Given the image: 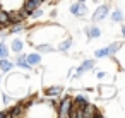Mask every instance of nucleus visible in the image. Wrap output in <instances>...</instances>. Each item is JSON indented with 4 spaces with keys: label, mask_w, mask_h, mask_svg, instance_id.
Returning a JSON list of instances; mask_svg holds the SVG:
<instances>
[{
    "label": "nucleus",
    "mask_w": 125,
    "mask_h": 118,
    "mask_svg": "<svg viewBox=\"0 0 125 118\" xmlns=\"http://www.w3.org/2000/svg\"><path fill=\"white\" fill-rule=\"evenodd\" d=\"M70 109H72V98L70 96H63L60 99V104H58V116L60 118H67Z\"/></svg>",
    "instance_id": "obj_1"
},
{
    "label": "nucleus",
    "mask_w": 125,
    "mask_h": 118,
    "mask_svg": "<svg viewBox=\"0 0 125 118\" xmlns=\"http://www.w3.org/2000/svg\"><path fill=\"white\" fill-rule=\"evenodd\" d=\"M70 12L77 17H84L87 14V7H86L84 2H75L74 5H70Z\"/></svg>",
    "instance_id": "obj_2"
},
{
    "label": "nucleus",
    "mask_w": 125,
    "mask_h": 118,
    "mask_svg": "<svg viewBox=\"0 0 125 118\" xmlns=\"http://www.w3.org/2000/svg\"><path fill=\"white\" fill-rule=\"evenodd\" d=\"M94 65H96V62L94 60H86L79 69H77V72H75V75H74V79H79L84 72H87V70H91V69H94Z\"/></svg>",
    "instance_id": "obj_3"
},
{
    "label": "nucleus",
    "mask_w": 125,
    "mask_h": 118,
    "mask_svg": "<svg viewBox=\"0 0 125 118\" xmlns=\"http://www.w3.org/2000/svg\"><path fill=\"white\" fill-rule=\"evenodd\" d=\"M110 14V9H108V5H101L96 12H94V16H93V21L94 22H99V21H103L106 16Z\"/></svg>",
    "instance_id": "obj_4"
},
{
    "label": "nucleus",
    "mask_w": 125,
    "mask_h": 118,
    "mask_svg": "<svg viewBox=\"0 0 125 118\" xmlns=\"http://www.w3.org/2000/svg\"><path fill=\"white\" fill-rule=\"evenodd\" d=\"M87 103H89L87 94H77V96L74 98V101H72V106H75V108H84Z\"/></svg>",
    "instance_id": "obj_5"
},
{
    "label": "nucleus",
    "mask_w": 125,
    "mask_h": 118,
    "mask_svg": "<svg viewBox=\"0 0 125 118\" xmlns=\"http://www.w3.org/2000/svg\"><path fill=\"white\" fill-rule=\"evenodd\" d=\"M26 60H28L29 67H36V65L41 63V57H40V53H29V55H26Z\"/></svg>",
    "instance_id": "obj_6"
},
{
    "label": "nucleus",
    "mask_w": 125,
    "mask_h": 118,
    "mask_svg": "<svg viewBox=\"0 0 125 118\" xmlns=\"http://www.w3.org/2000/svg\"><path fill=\"white\" fill-rule=\"evenodd\" d=\"M99 92L103 94L104 99H110V98L115 96V89H113V86H101V87H99Z\"/></svg>",
    "instance_id": "obj_7"
},
{
    "label": "nucleus",
    "mask_w": 125,
    "mask_h": 118,
    "mask_svg": "<svg viewBox=\"0 0 125 118\" xmlns=\"http://www.w3.org/2000/svg\"><path fill=\"white\" fill-rule=\"evenodd\" d=\"M16 65L17 67H22V69H26V70H29L31 67H29V63H28V60H26V55L24 53H17V58H16Z\"/></svg>",
    "instance_id": "obj_8"
},
{
    "label": "nucleus",
    "mask_w": 125,
    "mask_h": 118,
    "mask_svg": "<svg viewBox=\"0 0 125 118\" xmlns=\"http://www.w3.org/2000/svg\"><path fill=\"white\" fill-rule=\"evenodd\" d=\"M62 86H52V87H46L45 89V94L48 96V98H53V96H58V94H62Z\"/></svg>",
    "instance_id": "obj_9"
},
{
    "label": "nucleus",
    "mask_w": 125,
    "mask_h": 118,
    "mask_svg": "<svg viewBox=\"0 0 125 118\" xmlns=\"http://www.w3.org/2000/svg\"><path fill=\"white\" fill-rule=\"evenodd\" d=\"M86 33H87V36H89L91 39H94V38H99V36H101V29H99L98 26H91V28H87V29H86Z\"/></svg>",
    "instance_id": "obj_10"
},
{
    "label": "nucleus",
    "mask_w": 125,
    "mask_h": 118,
    "mask_svg": "<svg viewBox=\"0 0 125 118\" xmlns=\"http://www.w3.org/2000/svg\"><path fill=\"white\" fill-rule=\"evenodd\" d=\"M12 67H14V63L9 58H0V70L2 72H9V70H12Z\"/></svg>",
    "instance_id": "obj_11"
},
{
    "label": "nucleus",
    "mask_w": 125,
    "mask_h": 118,
    "mask_svg": "<svg viewBox=\"0 0 125 118\" xmlns=\"http://www.w3.org/2000/svg\"><path fill=\"white\" fill-rule=\"evenodd\" d=\"M22 111H24V106H22V103H21V104L14 106L12 109H9V116H21Z\"/></svg>",
    "instance_id": "obj_12"
},
{
    "label": "nucleus",
    "mask_w": 125,
    "mask_h": 118,
    "mask_svg": "<svg viewBox=\"0 0 125 118\" xmlns=\"http://www.w3.org/2000/svg\"><path fill=\"white\" fill-rule=\"evenodd\" d=\"M110 17H111V21H113V22H122V21H123V14H122V10H120V9H115V10L111 12V16H110Z\"/></svg>",
    "instance_id": "obj_13"
},
{
    "label": "nucleus",
    "mask_w": 125,
    "mask_h": 118,
    "mask_svg": "<svg viewBox=\"0 0 125 118\" xmlns=\"http://www.w3.org/2000/svg\"><path fill=\"white\" fill-rule=\"evenodd\" d=\"M22 29H24L22 22H16V24H10V29H9V33H10V34H16V33H21Z\"/></svg>",
    "instance_id": "obj_14"
},
{
    "label": "nucleus",
    "mask_w": 125,
    "mask_h": 118,
    "mask_svg": "<svg viewBox=\"0 0 125 118\" xmlns=\"http://www.w3.org/2000/svg\"><path fill=\"white\" fill-rule=\"evenodd\" d=\"M10 48H12V51H16V53L22 51V41H21V39H14V41L10 43Z\"/></svg>",
    "instance_id": "obj_15"
},
{
    "label": "nucleus",
    "mask_w": 125,
    "mask_h": 118,
    "mask_svg": "<svg viewBox=\"0 0 125 118\" xmlns=\"http://www.w3.org/2000/svg\"><path fill=\"white\" fill-rule=\"evenodd\" d=\"M70 46H72V39L69 38V39H65V41H62V43L58 45V51H67Z\"/></svg>",
    "instance_id": "obj_16"
},
{
    "label": "nucleus",
    "mask_w": 125,
    "mask_h": 118,
    "mask_svg": "<svg viewBox=\"0 0 125 118\" xmlns=\"http://www.w3.org/2000/svg\"><path fill=\"white\" fill-rule=\"evenodd\" d=\"M120 46H122V43H118V41H115V43H111V45H108V51H110V57L111 55H115L118 50H120Z\"/></svg>",
    "instance_id": "obj_17"
},
{
    "label": "nucleus",
    "mask_w": 125,
    "mask_h": 118,
    "mask_svg": "<svg viewBox=\"0 0 125 118\" xmlns=\"http://www.w3.org/2000/svg\"><path fill=\"white\" fill-rule=\"evenodd\" d=\"M94 57H96V58H103V57H110V51H108V46H106V48H101V50H96V51H94Z\"/></svg>",
    "instance_id": "obj_18"
},
{
    "label": "nucleus",
    "mask_w": 125,
    "mask_h": 118,
    "mask_svg": "<svg viewBox=\"0 0 125 118\" xmlns=\"http://www.w3.org/2000/svg\"><path fill=\"white\" fill-rule=\"evenodd\" d=\"M9 57V46L5 43H0V58H7Z\"/></svg>",
    "instance_id": "obj_19"
},
{
    "label": "nucleus",
    "mask_w": 125,
    "mask_h": 118,
    "mask_svg": "<svg viewBox=\"0 0 125 118\" xmlns=\"http://www.w3.org/2000/svg\"><path fill=\"white\" fill-rule=\"evenodd\" d=\"M38 51L41 53H50V51H55V48L52 45H38Z\"/></svg>",
    "instance_id": "obj_20"
},
{
    "label": "nucleus",
    "mask_w": 125,
    "mask_h": 118,
    "mask_svg": "<svg viewBox=\"0 0 125 118\" xmlns=\"http://www.w3.org/2000/svg\"><path fill=\"white\" fill-rule=\"evenodd\" d=\"M41 16H43V10H41L40 7H36V9L31 12V16H29V17H33V19H40Z\"/></svg>",
    "instance_id": "obj_21"
},
{
    "label": "nucleus",
    "mask_w": 125,
    "mask_h": 118,
    "mask_svg": "<svg viewBox=\"0 0 125 118\" xmlns=\"http://www.w3.org/2000/svg\"><path fill=\"white\" fill-rule=\"evenodd\" d=\"M2 101H4V104H7V103L10 101V98H9L7 94H4V96H2Z\"/></svg>",
    "instance_id": "obj_22"
},
{
    "label": "nucleus",
    "mask_w": 125,
    "mask_h": 118,
    "mask_svg": "<svg viewBox=\"0 0 125 118\" xmlns=\"http://www.w3.org/2000/svg\"><path fill=\"white\" fill-rule=\"evenodd\" d=\"M96 75H98V79H103V77H104V75H106V74H104V72H98V74H96Z\"/></svg>",
    "instance_id": "obj_23"
},
{
    "label": "nucleus",
    "mask_w": 125,
    "mask_h": 118,
    "mask_svg": "<svg viewBox=\"0 0 125 118\" xmlns=\"http://www.w3.org/2000/svg\"><path fill=\"white\" fill-rule=\"evenodd\" d=\"M5 116H9V113H7V111H2V113H0V118H5Z\"/></svg>",
    "instance_id": "obj_24"
},
{
    "label": "nucleus",
    "mask_w": 125,
    "mask_h": 118,
    "mask_svg": "<svg viewBox=\"0 0 125 118\" xmlns=\"http://www.w3.org/2000/svg\"><path fill=\"white\" fill-rule=\"evenodd\" d=\"M122 36H123V38H125V24H123V26H122Z\"/></svg>",
    "instance_id": "obj_25"
},
{
    "label": "nucleus",
    "mask_w": 125,
    "mask_h": 118,
    "mask_svg": "<svg viewBox=\"0 0 125 118\" xmlns=\"http://www.w3.org/2000/svg\"><path fill=\"white\" fill-rule=\"evenodd\" d=\"M79 2H84V4H86V0H79Z\"/></svg>",
    "instance_id": "obj_26"
},
{
    "label": "nucleus",
    "mask_w": 125,
    "mask_h": 118,
    "mask_svg": "<svg viewBox=\"0 0 125 118\" xmlns=\"http://www.w3.org/2000/svg\"><path fill=\"white\" fill-rule=\"evenodd\" d=\"M36 2H40V4H41V2H43V0H36Z\"/></svg>",
    "instance_id": "obj_27"
},
{
    "label": "nucleus",
    "mask_w": 125,
    "mask_h": 118,
    "mask_svg": "<svg viewBox=\"0 0 125 118\" xmlns=\"http://www.w3.org/2000/svg\"><path fill=\"white\" fill-rule=\"evenodd\" d=\"M0 80H2V75H0Z\"/></svg>",
    "instance_id": "obj_28"
}]
</instances>
